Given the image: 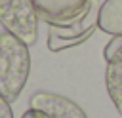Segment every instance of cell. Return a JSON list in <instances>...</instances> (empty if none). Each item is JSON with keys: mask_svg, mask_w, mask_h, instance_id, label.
I'll return each instance as SVG.
<instances>
[{"mask_svg": "<svg viewBox=\"0 0 122 118\" xmlns=\"http://www.w3.org/2000/svg\"><path fill=\"white\" fill-rule=\"evenodd\" d=\"M30 72L29 46L11 32H0V95L13 103L27 86Z\"/></svg>", "mask_w": 122, "mask_h": 118, "instance_id": "6da1fadb", "label": "cell"}, {"mask_svg": "<svg viewBox=\"0 0 122 118\" xmlns=\"http://www.w3.org/2000/svg\"><path fill=\"white\" fill-rule=\"evenodd\" d=\"M38 21L32 0H0L2 27L27 46H34L38 40Z\"/></svg>", "mask_w": 122, "mask_h": 118, "instance_id": "7a4b0ae2", "label": "cell"}, {"mask_svg": "<svg viewBox=\"0 0 122 118\" xmlns=\"http://www.w3.org/2000/svg\"><path fill=\"white\" fill-rule=\"evenodd\" d=\"M97 19H99V4H97V0H90V8H88L86 15L80 17L78 21H74L72 25H67V27L50 25L48 49L50 51H61L67 48L80 46L82 42H86L93 34L95 27H97Z\"/></svg>", "mask_w": 122, "mask_h": 118, "instance_id": "3957f363", "label": "cell"}, {"mask_svg": "<svg viewBox=\"0 0 122 118\" xmlns=\"http://www.w3.org/2000/svg\"><path fill=\"white\" fill-rule=\"evenodd\" d=\"M38 19L53 25L67 27L86 15L90 8V0H32Z\"/></svg>", "mask_w": 122, "mask_h": 118, "instance_id": "277c9868", "label": "cell"}, {"mask_svg": "<svg viewBox=\"0 0 122 118\" xmlns=\"http://www.w3.org/2000/svg\"><path fill=\"white\" fill-rule=\"evenodd\" d=\"M30 108H40L53 118H88L86 112L69 97L50 91H36L30 97Z\"/></svg>", "mask_w": 122, "mask_h": 118, "instance_id": "5b68a950", "label": "cell"}, {"mask_svg": "<svg viewBox=\"0 0 122 118\" xmlns=\"http://www.w3.org/2000/svg\"><path fill=\"white\" fill-rule=\"evenodd\" d=\"M105 84H107V93H109L116 112L122 116V46L107 61Z\"/></svg>", "mask_w": 122, "mask_h": 118, "instance_id": "8992f818", "label": "cell"}, {"mask_svg": "<svg viewBox=\"0 0 122 118\" xmlns=\"http://www.w3.org/2000/svg\"><path fill=\"white\" fill-rule=\"evenodd\" d=\"M97 27L111 36H122V0H105L99 6Z\"/></svg>", "mask_w": 122, "mask_h": 118, "instance_id": "52a82bcc", "label": "cell"}, {"mask_svg": "<svg viewBox=\"0 0 122 118\" xmlns=\"http://www.w3.org/2000/svg\"><path fill=\"white\" fill-rule=\"evenodd\" d=\"M21 118H53V116L48 114L46 110H40V108H29L21 114Z\"/></svg>", "mask_w": 122, "mask_h": 118, "instance_id": "ba28073f", "label": "cell"}, {"mask_svg": "<svg viewBox=\"0 0 122 118\" xmlns=\"http://www.w3.org/2000/svg\"><path fill=\"white\" fill-rule=\"evenodd\" d=\"M0 118H13V110L2 95H0Z\"/></svg>", "mask_w": 122, "mask_h": 118, "instance_id": "9c48e42d", "label": "cell"}]
</instances>
